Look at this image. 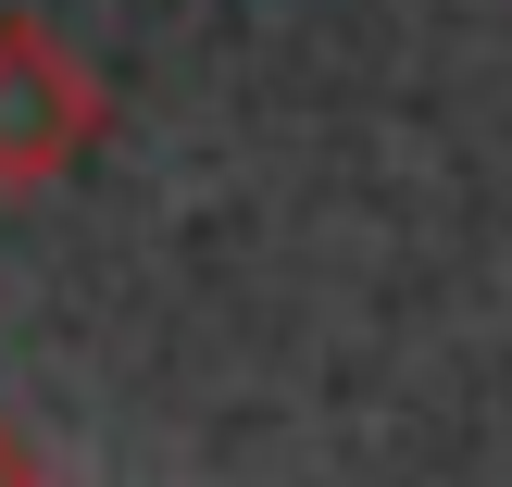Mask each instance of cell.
Here are the masks:
<instances>
[{"label":"cell","mask_w":512,"mask_h":487,"mask_svg":"<svg viewBox=\"0 0 512 487\" xmlns=\"http://www.w3.org/2000/svg\"><path fill=\"white\" fill-rule=\"evenodd\" d=\"M100 125H113L100 75L75 63L50 25L0 13V188H50V175H75L100 150Z\"/></svg>","instance_id":"1"}]
</instances>
